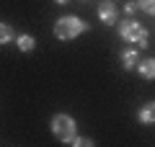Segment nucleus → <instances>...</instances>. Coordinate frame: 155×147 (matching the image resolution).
<instances>
[{
  "label": "nucleus",
  "instance_id": "nucleus-5",
  "mask_svg": "<svg viewBox=\"0 0 155 147\" xmlns=\"http://www.w3.org/2000/svg\"><path fill=\"white\" fill-rule=\"evenodd\" d=\"M134 70H137V72H140V77H145V80H155V57L140 60Z\"/></svg>",
  "mask_w": 155,
  "mask_h": 147
},
{
  "label": "nucleus",
  "instance_id": "nucleus-12",
  "mask_svg": "<svg viewBox=\"0 0 155 147\" xmlns=\"http://www.w3.org/2000/svg\"><path fill=\"white\" fill-rule=\"evenodd\" d=\"M134 11H137V0H129V3H124V13H127V16H132Z\"/></svg>",
  "mask_w": 155,
  "mask_h": 147
},
{
  "label": "nucleus",
  "instance_id": "nucleus-11",
  "mask_svg": "<svg viewBox=\"0 0 155 147\" xmlns=\"http://www.w3.org/2000/svg\"><path fill=\"white\" fill-rule=\"evenodd\" d=\"M137 8H142L147 16H155V0H137Z\"/></svg>",
  "mask_w": 155,
  "mask_h": 147
},
{
  "label": "nucleus",
  "instance_id": "nucleus-9",
  "mask_svg": "<svg viewBox=\"0 0 155 147\" xmlns=\"http://www.w3.org/2000/svg\"><path fill=\"white\" fill-rule=\"evenodd\" d=\"M11 41H16V31H13L11 23L0 21V44L5 47V44H11Z\"/></svg>",
  "mask_w": 155,
  "mask_h": 147
},
{
  "label": "nucleus",
  "instance_id": "nucleus-1",
  "mask_svg": "<svg viewBox=\"0 0 155 147\" xmlns=\"http://www.w3.org/2000/svg\"><path fill=\"white\" fill-rule=\"evenodd\" d=\"M85 31H88V23L78 16H60L54 21V36L60 41H72V39H78Z\"/></svg>",
  "mask_w": 155,
  "mask_h": 147
},
{
  "label": "nucleus",
  "instance_id": "nucleus-7",
  "mask_svg": "<svg viewBox=\"0 0 155 147\" xmlns=\"http://www.w3.org/2000/svg\"><path fill=\"white\" fill-rule=\"evenodd\" d=\"M16 47L21 49L23 54H28L31 49H36V39L31 34H16Z\"/></svg>",
  "mask_w": 155,
  "mask_h": 147
},
{
  "label": "nucleus",
  "instance_id": "nucleus-13",
  "mask_svg": "<svg viewBox=\"0 0 155 147\" xmlns=\"http://www.w3.org/2000/svg\"><path fill=\"white\" fill-rule=\"evenodd\" d=\"M54 3L57 5H65V3H70V0H54Z\"/></svg>",
  "mask_w": 155,
  "mask_h": 147
},
{
  "label": "nucleus",
  "instance_id": "nucleus-8",
  "mask_svg": "<svg viewBox=\"0 0 155 147\" xmlns=\"http://www.w3.org/2000/svg\"><path fill=\"white\" fill-rule=\"evenodd\" d=\"M140 62V49H124L122 52V67L124 70H134Z\"/></svg>",
  "mask_w": 155,
  "mask_h": 147
},
{
  "label": "nucleus",
  "instance_id": "nucleus-6",
  "mask_svg": "<svg viewBox=\"0 0 155 147\" xmlns=\"http://www.w3.org/2000/svg\"><path fill=\"white\" fill-rule=\"evenodd\" d=\"M137 121L140 124H155V101H147V103L137 111Z\"/></svg>",
  "mask_w": 155,
  "mask_h": 147
},
{
  "label": "nucleus",
  "instance_id": "nucleus-10",
  "mask_svg": "<svg viewBox=\"0 0 155 147\" xmlns=\"http://www.w3.org/2000/svg\"><path fill=\"white\" fill-rule=\"evenodd\" d=\"M67 145H72V147H91V145H93V139H91V137H80V134H75L70 142H67Z\"/></svg>",
  "mask_w": 155,
  "mask_h": 147
},
{
  "label": "nucleus",
  "instance_id": "nucleus-2",
  "mask_svg": "<svg viewBox=\"0 0 155 147\" xmlns=\"http://www.w3.org/2000/svg\"><path fill=\"white\" fill-rule=\"evenodd\" d=\"M119 36H122L124 41L140 47V49H145L147 41H150L147 28H145L140 21H134V18H124V21H119Z\"/></svg>",
  "mask_w": 155,
  "mask_h": 147
},
{
  "label": "nucleus",
  "instance_id": "nucleus-3",
  "mask_svg": "<svg viewBox=\"0 0 155 147\" xmlns=\"http://www.w3.org/2000/svg\"><path fill=\"white\" fill-rule=\"evenodd\" d=\"M49 129H52V134L60 142H65V145L78 134V124H75V119H72L70 114H54L52 121H49Z\"/></svg>",
  "mask_w": 155,
  "mask_h": 147
},
{
  "label": "nucleus",
  "instance_id": "nucleus-4",
  "mask_svg": "<svg viewBox=\"0 0 155 147\" xmlns=\"http://www.w3.org/2000/svg\"><path fill=\"white\" fill-rule=\"evenodd\" d=\"M98 21L104 23V26H116V21H119V8H116L111 0L98 3Z\"/></svg>",
  "mask_w": 155,
  "mask_h": 147
}]
</instances>
